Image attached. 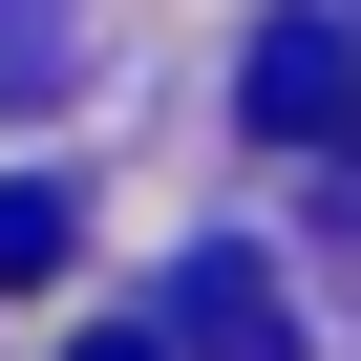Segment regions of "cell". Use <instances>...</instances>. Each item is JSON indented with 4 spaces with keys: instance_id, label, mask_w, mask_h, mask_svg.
<instances>
[{
    "instance_id": "6da1fadb",
    "label": "cell",
    "mask_w": 361,
    "mask_h": 361,
    "mask_svg": "<svg viewBox=\"0 0 361 361\" xmlns=\"http://www.w3.org/2000/svg\"><path fill=\"white\" fill-rule=\"evenodd\" d=\"M170 361H298V298H276L255 234H213L192 276H170Z\"/></svg>"
},
{
    "instance_id": "7a4b0ae2",
    "label": "cell",
    "mask_w": 361,
    "mask_h": 361,
    "mask_svg": "<svg viewBox=\"0 0 361 361\" xmlns=\"http://www.w3.org/2000/svg\"><path fill=\"white\" fill-rule=\"evenodd\" d=\"M255 128H276V149H340V128H361V43H340V22H276V43H255Z\"/></svg>"
},
{
    "instance_id": "3957f363",
    "label": "cell",
    "mask_w": 361,
    "mask_h": 361,
    "mask_svg": "<svg viewBox=\"0 0 361 361\" xmlns=\"http://www.w3.org/2000/svg\"><path fill=\"white\" fill-rule=\"evenodd\" d=\"M64 255H85V213H64L43 170H22V192H0V298H22V276H64Z\"/></svg>"
},
{
    "instance_id": "277c9868",
    "label": "cell",
    "mask_w": 361,
    "mask_h": 361,
    "mask_svg": "<svg viewBox=\"0 0 361 361\" xmlns=\"http://www.w3.org/2000/svg\"><path fill=\"white\" fill-rule=\"evenodd\" d=\"M64 361H170V319H85V340H64Z\"/></svg>"
},
{
    "instance_id": "5b68a950",
    "label": "cell",
    "mask_w": 361,
    "mask_h": 361,
    "mask_svg": "<svg viewBox=\"0 0 361 361\" xmlns=\"http://www.w3.org/2000/svg\"><path fill=\"white\" fill-rule=\"evenodd\" d=\"M22 64H43V0H0V85H22Z\"/></svg>"
}]
</instances>
